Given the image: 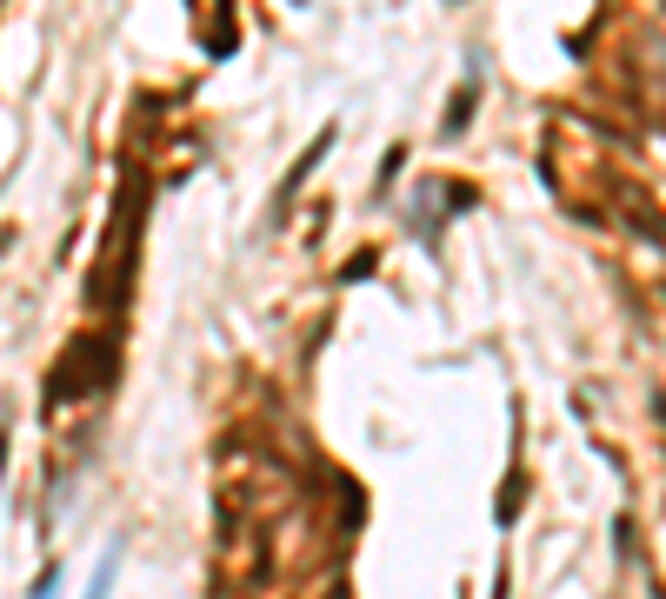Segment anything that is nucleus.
<instances>
[{
    "instance_id": "2",
    "label": "nucleus",
    "mask_w": 666,
    "mask_h": 599,
    "mask_svg": "<svg viewBox=\"0 0 666 599\" xmlns=\"http://www.w3.org/2000/svg\"><path fill=\"white\" fill-rule=\"evenodd\" d=\"M54 579H60V573L47 566V573H41V586H34V599H54Z\"/></svg>"
},
{
    "instance_id": "1",
    "label": "nucleus",
    "mask_w": 666,
    "mask_h": 599,
    "mask_svg": "<svg viewBox=\"0 0 666 599\" xmlns=\"http://www.w3.org/2000/svg\"><path fill=\"white\" fill-rule=\"evenodd\" d=\"M114 573H120V546H107V553H101V566H94V586H88V599H114Z\"/></svg>"
}]
</instances>
